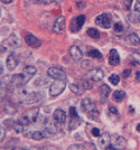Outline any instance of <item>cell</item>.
Listing matches in <instances>:
<instances>
[{
	"label": "cell",
	"instance_id": "6da1fadb",
	"mask_svg": "<svg viewBox=\"0 0 140 150\" xmlns=\"http://www.w3.org/2000/svg\"><path fill=\"white\" fill-rule=\"evenodd\" d=\"M18 98L21 103L24 104H34V103H39L44 99V96L38 92H29L25 88H21L18 94Z\"/></svg>",
	"mask_w": 140,
	"mask_h": 150
},
{
	"label": "cell",
	"instance_id": "7a4b0ae2",
	"mask_svg": "<svg viewBox=\"0 0 140 150\" xmlns=\"http://www.w3.org/2000/svg\"><path fill=\"white\" fill-rule=\"evenodd\" d=\"M39 118V110L38 109H33V110H28L21 114L18 122L21 123L23 125H32L34 122H36Z\"/></svg>",
	"mask_w": 140,
	"mask_h": 150
},
{
	"label": "cell",
	"instance_id": "3957f363",
	"mask_svg": "<svg viewBox=\"0 0 140 150\" xmlns=\"http://www.w3.org/2000/svg\"><path fill=\"white\" fill-rule=\"evenodd\" d=\"M47 75L54 79L55 81H66V77H67L65 71L59 67H49L47 69Z\"/></svg>",
	"mask_w": 140,
	"mask_h": 150
},
{
	"label": "cell",
	"instance_id": "277c9868",
	"mask_svg": "<svg viewBox=\"0 0 140 150\" xmlns=\"http://www.w3.org/2000/svg\"><path fill=\"white\" fill-rule=\"evenodd\" d=\"M95 24L102 28H110L112 25V16L110 13H101L95 18Z\"/></svg>",
	"mask_w": 140,
	"mask_h": 150
},
{
	"label": "cell",
	"instance_id": "5b68a950",
	"mask_svg": "<svg viewBox=\"0 0 140 150\" xmlns=\"http://www.w3.org/2000/svg\"><path fill=\"white\" fill-rule=\"evenodd\" d=\"M65 86H66L65 81H55L49 86V94L52 96H57L63 92Z\"/></svg>",
	"mask_w": 140,
	"mask_h": 150
},
{
	"label": "cell",
	"instance_id": "8992f818",
	"mask_svg": "<svg viewBox=\"0 0 140 150\" xmlns=\"http://www.w3.org/2000/svg\"><path fill=\"white\" fill-rule=\"evenodd\" d=\"M81 123V119L77 114L75 108H70V122H69V128L70 130H73V129H76L77 127Z\"/></svg>",
	"mask_w": 140,
	"mask_h": 150
},
{
	"label": "cell",
	"instance_id": "52a82bcc",
	"mask_svg": "<svg viewBox=\"0 0 140 150\" xmlns=\"http://www.w3.org/2000/svg\"><path fill=\"white\" fill-rule=\"evenodd\" d=\"M111 146L115 147L118 150H124L126 146H127V141L122 136H118V134H113L111 136Z\"/></svg>",
	"mask_w": 140,
	"mask_h": 150
},
{
	"label": "cell",
	"instance_id": "ba28073f",
	"mask_svg": "<svg viewBox=\"0 0 140 150\" xmlns=\"http://www.w3.org/2000/svg\"><path fill=\"white\" fill-rule=\"evenodd\" d=\"M84 21H85V16L84 15H80L75 17L74 19H72L70 25V29L72 33H77L82 28V26L84 25Z\"/></svg>",
	"mask_w": 140,
	"mask_h": 150
},
{
	"label": "cell",
	"instance_id": "9c48e42d",
	"mask_svg": "<svg viewBox=\"0 0 140 150\" xmlns=\"http://www.w3.org/2000/svg\"><path fill=\"white\" fill-rule=\"evenodd\" d=\"M81 108H82L83 112L89 114V113H91L92 111L95 110V104H94V102L91 100V99L85 98V99H83L81 101Z\"/></svg>",
	"mask_w": 140,
	"mask_h": 150
},
{
	"label": "cell",
	"instance_id": "30bf717a",
	"mask_svg": "<svg viewBox=\"0 0 140 150\" xmlns=\"http://www.w3.org/2000/svg\"><path fill=\"white\" fill-rule=\"evenodd\" d=\"M64 28H65V17L61 16L55 20L53 26V31L56 34H62L64 31Z\"/></svg>",
	"mask_w": 140,
	"mask_h": 150
},
{
	"label": "cell",
	"instance_id": "8fae6325",
	"mask_svg": "<svg viewBox=\"0 0 140 150\" xmlns=\"http://www.w3.org/2000/svg\"><path fill=\"white\" fill-rule=\"evenodd\" d=\"M53 120H54V122L56 123V125H61L65 123V120H66V114L64 112L63 110H61V109H57L54 114H53Z\"/></svg>",
	"mask_w": 140,
	"mask_h": 150
},
{
	"label": "cell",
	"instance_id": "7c38bea8",
	"mask_svg": "<svg viewBox=\"0 0 140 150\" xmlns=\"http://www.w3.org/2000/svg\"><path fill=\"white\" fill-rule=\"evenodd\" d=\"M89 77L94 82H100L104 77V73L101 69H93L89 72Z\"/></svg>",
	"mask_w": 140,
	"mask_h": 150
},
{
	"label": "cell",
	"instance_id": "4fadbf2b",
	"mask_svg": "<svg viewBox=\"0 0 140 150\" xmlns=\"http://www.w3.org/2000/svg\"><path fill=\"white\" fill-rule=\"evenodd\" d=\"M25 40L26 43H27V45H29L33 48H38L39 46L42 45V43H40V40H39L38 38L36 37V36H34V35H32V34L26 35Z\"/></svg>",
	"mask_w": 140,
	"mask_h": 150
},
{
	"label": "cell",
	"instance_id": "5bb4252c",
	"mask_svg": "<svg viewBox=\"0 0 140 150\" xmlns=\"http://www.w3.org/2000/svg\"><path fill=\"white\" fill-rule=\"evenodd\" d=\"M98 144H99V146H100L101 148H103V149H105L109 144H111V137H110V134H109L108 132L102 133L101 136L99 137Z\"/></svg>",
	"mask_w": 140,
	"mask_h": 150
},
{
	"label": "cell",
	"instance_id": "9a60e30c",
	"mask_svg": "<svg viewBox=\"0 0 140 150\" xmlns=\"http://www.w3.org/2000/svg\"><path fill=\"white\" fill-rule=\"evenodd\" d=\"M70 55L73 58V61L78 62L81 61L83 57V53L81 52V50L77 47V46H71L70 47Z\"/></svg>",
	"mask_w": 140,
	"mask_h": 150
},
{
	"label": "cell",
	"instance_id": "2e32d148",
	"mask_svg": "<svg viewBox=\"0 0 140 150\" xmlns=\"http://www.w3.org/2000/svg\"><path fill=\"white\" fill-rule=\"evenodd\" d=\"M109 63L110 65L112 66H115L120 63V56H119V53L115 50H110V54H109Z\"/></svg>",
	"mask_w": 140,
	"mask_h": 150
},
{
	"label": "cell",
	"instance_id": "e0dca14e",
	"mask_svg": "<svg viewBox=\"0 0 140 150\" xmlns=\"http://www.w3.org/2000/svg\"><path fill=\"white\" fill-rule=\"evenodd\" d=\"M18 64V61H17V57L15 54H10L9 56L7 57V61H6V65H7V69L9 71H13V69H16Z\"/></svg>",
	"mask_w": 140,
	"mask_h": 150
},
{
	"label": "cell",
	"instance_id": "ac0fdd59",
	"mask_svg": "<svg viewBox=\"0 0 140 150\" xmlns=\"http://www.w3.org/2000/svg\"><path fill=\"white\" fill-rule=\"evenodd\" d=\"M4 45H7L9 47H19L20 46V40L18 39V37L16 35H11L10 37L6 39L4 42Z\"/></svg>",
	"mask_w": 140,
	"mask_h": 150
},
{
	"label": "cell",
	"instance_id": "d6986e66",
	"mask_svg": "<svg viewBox=\"0 0 140 150\" xmlns=\"http://www.w3.org/2000/svg\"><path fill=\"white\" fill-rule=\"evenodd\" d=\"M36 72H37V69L35 66H32V65H29V66H26L24 71H23V75H24V77H25V81L27 82L30 77H32L33 75L36 74Z\"/></svg>",
	"mask_w": 140,
	"mask_h": 150
},
{
	"label": "cell",
	"instance_id": "ffe728a7",
	"mask_svg": "<svg viewBox=\"0 0 140 150\" xmlns=\"http://www.w3.org/2000/svg\"><path fill=\"white\" fill-rule=\"evenodd\" d=\"M126 42H127V44L132 45V46H139L140 38L138 37L136 34H130V35H128L127 38H126Z\"/></svg>",
	"mask_w": 140,
	"mask_h": 150
},
{
	"label": "cell",
	"instance_id": "44dd1931",
	"mask_svg": "<svg viewBox=\"0 0 140 150\" xmlns=\"http://www.w3.org/2000/svg\"><path fill=\"white\" fill-rule=\"evenodd\" d=\"M110 91L111 90H110V88L107 84H101V86H100V96H101L102 102H104L107 100V98L110 95Z\"/></svg>",
	"mask_w": 140,
	"mask_h": 150
},
{
	"label": "cell",
	"instance_id": "7402d4cb",
	"mask_svg": "<svg viewBox=\"0 0 140 150\" xmlns=\"http://www.w3.org/2000/svg\"><path fill=\"white\" fill-rule=\"evenodd\" d=\"M124 96H126V93L122 90H118V91H115V93L112 94V99L115 102H121V101L124 99Z\"/></svg>",
	"mask_w": 140,
	"mask_h": 150
},
{
	"label": "cell",
	"instance_id": "603a6c76",
	"mask_svg": "<svg viewBox=\"0 0 140 150\" xmlns=\"http://www.w3.org/2000/svg\"><path fill=\"white\" fill-rule=\"evenodd\" d=\"M2 108H4V110L6 111L8 114H13V113L16 112V108L11 104V103H8V102H4V105H2Z\"/></svg>",
	"mask_w": 140,
	"mask_h": 150
},
{
	"label": "cell",
	"instance_id": "cb8c5ba5",
	"mask_svg": "<svg viewBox=\"0 0 140 150\" xmlns=\"http://www.w3.org/2000/svg\"><path fill=\"white\" fill-rule=\"evenodd\" d=\"M88 35L93 39H99L100 38V33H99V30H96L95 28H89L88 29Z\"/></svg>",
	"mask_w": 140,
	"mask_h": 150
},
{
	"label": "cell",
	"instance_id": "d4e9b609",
	"mask_svg": "<svg viewBox=\"0 0 140 150\" xmlns=\"http://www.w3.org/2000/svg\"><path fill=\"white\" fill-rule=\"evenodd\" d=\"M88 55H89L90 57L96 58V59H101V58H102V54L98 50H89V52H88Z\"/></svg>",
	"mask_w": 140,
	"mask_h": 150
},
{
	"label": "cell",
	"instance_id": "484cf974",
	"mask_svg": "<svg viewBox=\"0 0 140 150\" xmlns=\"http://www.w3.org/2000/svg\"><path fill=\"white\" fill-rule=\"evenodd\" d=\"M30 138L34 140H42L45 138V134L42 131H35L30 133Z\"/></svg>",
	"mask_w": 140,
	"mask_h": 150
},
{
	"label": "cell",
	"instance_id": "4316f807",
	"mask_svg": "<svg viewBox=\"0 0 140 150\" xmlns=\"http://www.w3.org/2000/svg\"><path fill=\"white\" fill-rule=\"evenodd\" d=\"M45 131L49 134H55L57 132V128H56V123L55 125H46V129Z\"/></svg>",
	"mask_w": 140,
	"mask_h": 150
},
{
	"label": "cell",
	"instance_id": "83f0119b",
	"mask_svg": "<svg viewBox=\"0 0 140 150\" xmlns=\"http://www.w3.org/2000/svg\"><path fill=\"white\" fill-rule=\"evenodd\" d=\"M109 115L113 120L117 119V118L119 117V112H118V110L115 109V106H110V108H109Z\"/></svg>",
	"mask_w": 140,
	"mask_h": 150
},
{
	"label": "cell",
	"instance_id": "f1b7e54d",
	"mask_svg": "<svg viewBox=\"0 0 140 150\" xmlns=\"http://www.w3.org/2000/svg\"><path fill=\"white\" fill-rule=\"evenodd\" d=\"M70 90L73 92V93H75L76 95H81L82 94V91H81V88H78V85L77 84H74V83H72L70 84Z\"/></svg>",
	"mask_w": 140,
	"mask_h": 150
},
{
	"label": "cell",
	"instance_id": "f546056e",
	"mask_svg": "<svg viewBox=\"0 0 140 150\" xmlns=\"http://www.w3.org/2000/svg\"><path fill=\"white\" fill-rule=\"evenodd\" d=\"M109 81H110L111 84H113V85H118V84H119V82H120V77H119V75L112 74V75H110Z\"/></svg>",
	"mask_w": 140,
	"mask_h": 150
},
{
	"label": "cell",
	"instance_id": "4dcf8cb0",
	"mask_svg": "<svg viewBox=\"0 0 140 150\" xmlns=\"http://www.w3.org/2000/svg\"><path fill=\"white\" fill-rule=\"evenodd\" d=\"M82 88L84 90H91L93 88V84H92V80H83L82 81Z\"/></svg>",
	"mask_w": 140,
	"mask_h": 150
},
{
	"label": "cell",
	"instance_id": "1f68e13d",
	"mask_svg": "<svg viewBox=\"0 0 140 150\" xmlns=\"http://www.w3.org/2000/svg\"><path fill=\"white\" fill-rule=\"evenodd\" d=\"M92 66H93V65H92L91 62H89V61H83V62L81 63V67H82V69H86L91 71V69H93Z\"/></svg>",
	"mask_w": 140,
	"mask_h": 150
},
{
	"label": "cell",
	"instance_id": "d6a6232c",
	"mask_svg": "<svg viewBox=\"0 0 140 150\" xmlns=\"http://www.w3.org/2000/svg\"><path fill=\"white\" fill-rule=\"evenodd\" d=\"M67 150H84V146L83 144H71L67 148Z\"/></svg>",
	"mask_w": 140,
	"mask_h": 150
},
{
	"label": "cell",
	"instance_id": "836d02e7",
	"mask_svg": "<svg viewBox=\"0 0 140 150\" xmlns=\"http://www.w3.org/2000/svg\"><path fill=\"white\" fill-rule=\"evenodd\" d=\"M13 129H15V131L19 133V132L24 131V125H21V123H19V122H16L15 125H13Z\"/></svg>",
	"mask_w": 140,
	"mask_h": 150
},
{
	"label": "cell",
	"instance_id": "e575fe53",
	"mask_svg": "<svg viewBox=\"0 0 140 150\" xmlns=\"http://www.w3.org/2000/svg\"><path fill=\"white\" fill-rule=\"evenodd\" d=\"M122 30H123L122 24H121V23H117L115 25V34H119V33H122Z\"/></svg>",
	"mask_w": 140,
	"mask_h": 150
},
{
	"label": "cell",
	"instance_id": "d590c367",
	"mask_svg": "<svg viewBox=\"0 0 140 150\" xmlns=\"http://www.w3.org/2000/svg\"><path fill=\"white\" fill-rule=\"evenodd\" d=\"M33 1H35L36 4H43V5H48V4H52V2H54L55 0H33Z\"/></svg>",
	"mask_w": 140,
	"mask_h": 150
},
{
	"label": "cell",
	"instance_id": "8d00e7d4",
	"mask_svg": "<svg viewBox=\"0 0 140 150\" xmlns=\"http://www.w3.org/2000/svg\"><path fill=\"white\" fill-rule=\"evenodd\" d=\"M131 56H132V58L137 62V64H139L140 65V53H134Z\"/></svg>",
	"mask_w": 140,
	"mask_h": 150
},
{
	"label": "cell",
	"instance_id": "74e56055",
	"mask_svg": "<svg viewBox=\"0 0 140 150\" xmlns=\"http://www.w3.org/2000/svg\"><path fill=\"white\" fill-rule=\"evenodd\" d=\"M92 134H93L94 137H100V136H101V133H100L98 128H93V129H92Z\"/></svg>",
	"mask_w": 140,
	"mask_h": 150
},
{
	"label": "cell",
	"instance_id": "f35d334b",
	"mask_svg": "<svg viewBox=\"0 0 140 150\" xmlns=\"http://www.w3.org/2000/svg\"><path fill=\"white\" fill-rule=\"evenodd\" d=\"M134 10L137 13H140V0H136V2H134Z\"/></svg>",
	"mask_w": 140,
	"mask_h": 150
},
{
	"label": "cell",
	"instance_id": "ab89813d",
	"mask_svg": "<svg viewBox=\"0 0 140 150\" xmlns=\"http://www.w3.org/2000/svg\"><path fill=\"white\" fill-rule=\"evenodd\" d=\"M130 73H131V69H124V71H123L122 75H123V77H124V79H127V77H129Z\"/></svg>",
	"mask_w": 140,
	"mask_h": 150
},
{
	"label": "cell",
	"instance_id": "60d3db41",
	"mask_svg": "<svg viewBox=\"0 0 140 150\" xmlns=\"http://www.w3.org/2000/svg\"><path fill=\"white\" fill-rule=\"evenodd\" d=\"M131 1L132 0H126V9H130V6H131Z\"/></svg>",
	"mask_w": 140,
	"mask_h": 150
},
{
	"label": "cell",
	"instance_id": "b9f144b4",
	"mask_svg": "<svg viewBox=\"0 0 140 150\" xmlns=\"http://www.w3.org/2000/svg\"><path fill=\"white\" fill-rule=\"evenodd\" d=\"M5 133H6V131H5V128H4V127H1V134H0V137H1V140L5 138Z\"/></svg>",
	"mask_w": 140,
	"mask_h": 150
},
{
	"label": "cell",
	"instance_id": "7bdbcfd3",
	"mask_svg": "<svg viewBox=\"0 0 140 150\" xmlns=\"http://www.w3.org/2000/svg\"><path fill=\"white\" fill-rule=\"evenodd\" d=\"M136 81H140V71H138L137 73H136Z\"/></svg>",
	"mask_w": 140,
	"mask_h": 150
},
{
	"label": "cell",
	"instance_id": "ee69618b",
	"mask_svg": "<svg viewBox=\"0 0 140 150\" xmlns=\"http://www.w3.org/2000/svg\"><path fill=\"white\" fill-rule=\"evenodd\" d=\"M105 150H118V149H115V147H112V146H111V144H109L108 147H107V148H105Z\"/></svg>",
	"mask_w": 140,
	"mask_h": 150
},
{
	"label": "cell",
	"instance_id": "f6af8a7d",
	"mask_svg": "<svg viewBox=\"0 0 140 150\" xmlns=\"http://www.w3.org/2000/svg\"><path fill=\"white\" fill-rule=\"evenodd\" d=\"M77 7H78V8L85 7V4H84V2H77Z\"/></svg>",
	"mask_w": 140,
	"mask_h": 150
},
{
	"label": "cell",
	"instance_id": "bcb514c9",
	"mask_svg": "<svg viewBox=\"0 0 140 150\" xmlns=\"http://www.w3.org/2000/svg\"><path fill=\"white\" fill-rule=\"evenodd\" d=\"M11 1H13V0H1V2H2V4H10V2H11Z\"/></svg>",
	"mask_w": 140,
	"mask_h": 150
},
{
	"label": "cell",
	"instance_id": "7dc6e473",
	"mask_svg": "<svg viewBox=\"0 0 140 150\" xmlns=\"http://www.w3.org/2000/svg\"><path fill=\"white\" fill-rule=\"evenodd\" d=\"M11 150H28V149H24V148H13Z\"/></svg>",
	"mask_w": 140,
	"mask_h": 150
},
{
	"label": "cell",
	"instance_id": "c3c4849f",
	"mask_svg": "<svg viewBox=\"0 0 140 150\" xmlns=\"http://www.w3.org/2000/svg\"><path fill=\"white\" fill-rule=\"evenodd\" d=\"M137 131L140 132V123H139L138 125H137Z\"/></svg>",
	"mask_w": 140,
	"mask_h": 150
},
{
	"label": "cell",
	"instance_id": "681fc988",
	"mask_svg": "<svg viewBox=\"0 0 140 150\" xmlns=\"http://www.w3.org/2000/svg\"><path fill=\"white\" fill-rule=\"evenodd\" d=\"M138 20H139V23H140V16H139V17H138Z\"/></svg>",
	"mask_w": 140,
	"mask_h": 150
}]
</instances>
